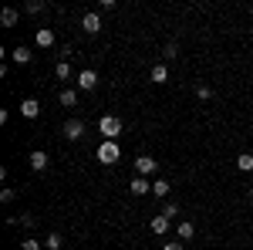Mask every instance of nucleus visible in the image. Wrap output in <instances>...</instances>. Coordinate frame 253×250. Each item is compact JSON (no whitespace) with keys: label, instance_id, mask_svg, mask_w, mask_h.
I'll use <instances>...</instances> for the list:
<instances>
[{"label":"nucleus","instance_id":"obj_1","mask_svg":"<svg viewBox=\"0 0 253 250\" xmlns=\"http://www.w3.org/2000/svg\"><path fill=\"white\" fill-rule=\"evenodd\" d=\"M95 155H98V162H101V166H115L118 159H122V149H118V142H112V139H101Z\"/></svg>","mask_w":253,"mask_h":250},{"label":"nucleus","instance_id":"obj_2","mask_svg":"<svg viewBox=\"0 0 253 250\" xmlns=\"http://www.w3.org/2000/svg\"><path fill=\"white\" fill-rule=\"evenodd\" d=\"M98 132L105 135V139H112V142H118V135H122V118L118 115H101L98 118Z\"/></svg>","mask_w":253,"mask_h":250},{"label":"nucleus","instance_id":"obj_3","mask_svg":"<svg viewBox=\"0 0 253 250\" xmlns=\"http://www.w3.org/2000/svg\"><path fill=\"white\" fill-rule=\"evenodd\" d=\"M75 81H78L81 92H95V88H98V71H95V68H84V71H78Z\"/></svg>","mask_w":253,"mask_h":250},{"label":"nucleus","instance_id":"obj_4","mask_svg":"<svg viewBox=\"0 0 253 250\" xmlns=\"http://www.w3.org/2000/svg\"><path fill=\"white\" fill-rule=\"evenodd\" d=\"M81 31H84V34H98V31H101V14H98V10H88V14L81 17Z\"/></svg>","mask_w":253,"mask_h":250},{"label":"nucleus","instance_id":"obj_5","mask_svg":"<svg viewBox=\"0 0 253 250\" xmlns=\"http://www.w3.org/2000/svg\"><path fill=\"white\" fill-rule=\"evenodd\" d=\"M156 169H159V162L152 159V155H138V159H135V173L138 176H145V179H149Z\"/></svg>","mask_w":253,"mask_h":250},{"label":"nucleus","instance_id":"obj_6","mask_svg":"<svg viewBox=\"0 0 253 250\" xmlns=\"http://www.w3.org/2000/svg\"><path fill=\"white\" fill-rule=\"evenodd\" d=\"M81 135H84V122H81V118H71V122H64V139L78 142Z\"/></svg>","mask_w":253,"mask_h":250},{"label":"nucleus","instance_id":"obj_7","mask_svg":"<svg viewBox=\"0 0 253 250\" xmlns=\"http://www.w3.org/2000/svg\"><path fill=\"white\" fill-rule=\"evenodd\" d=\"M128 193H132V196H149V193H152V183H149L145 176H135V179L128 183Z\"/></svg>","mask_w":253,"mask_h":250},{"label":"nucleus","instance_id":"obj_8","mask_svg":"<svg viewBox=\"0 0 253 250\" xmlns=\"http://www.w3.org/2000/svg\"><path fill=\"white\" fill-rule=\"evenodd\" d=\"M175 237H179V244H186V240L196 237V227L189 223V220H179V223H175Z\"/></svg>","mask_w":253,"mask_h":250},{"label":"nucleus","instance_id":"obj_9","mask_svg":"<svg viewBox=\"0 0 253 250\" xmlns=\"http://www.w3.org/2000/svg\"><path fill=\"white\" fill-rule=\"evenodd\" d=\"M169 227H172V220H166L162 213H159V216H152V223H149V230L156 233V237H166V233H169Z\"/></svg>","mask_w":253,"mask_h":250},{"label":"nucleus","instance_id":"obj_10","mask_svg":"<svg viewBox=\"0 0 253 250\" xmlns=\"http://www.w3.org/2000/svg\"><path fill=\"white\" fill-rule=\"evenodd\" d=\"M34 44H38V48H54V31H51V27H38Z\"/></svg>","mask_w":253,"mask_h":250},{"label":"nucleus","instance_id":"obj_11","mask_svg":"<svg viewBox=\"0 0 253 250\" xmlns=\"http://www.w3.org/2000/svg\"><path fill=\"white\" fill-rule=\"evenodd\" d=\"M27 162H31V169H34V173H44V169H47V152H44V149H34Z\"/></svg>","mask_w":253,"mask_h":250},{"label":"nucleus","instance_id":"obj_12","mask_svg":"<svg viewBox=\"0 0 253 250\" xmlns=\"http://www.w3.org/2000/svg\"><path fill=\"white\" fill-rule=\"evenodd\" d=\"M20 115H24V118H38L41 115L38 98H24V101H20Z\"/></svg>","mask_w":253,"mask_h":250},{"label":"nucleus","instance_id":"obj_13","mask_svg":"<svg viewBox=\"0 0 253 250\" xmlns=\"http://www.w3.org/2000/svg\"><path fill=\"white\" fill-rule=\"evenodd\" d=\"M31 58H34V54H31V48H24V44H17V48L10 51V61H14V64H27Z\"/></svg>","mask_w":253,"mask_h":250},{"label":"nucleus","instance_id":"obj_14","mask_svg":"<svg viewBox=\"0 0 253 250\" xmlns=\"http://www.w3.org/2000/svg\"><path fill=\"white\" fill-rule=\"evenodd\" d=\"M58 98H61V105H64V108H75V105H78V88H64Z\"/></svg>","mask_w":253,"mask_h":250},{"label":"nucleus","instance_id":"obj_15","mask_svg":"<svg viewBox=\"0 0 253 250\" xmlns=\"http://www.w3.org/2000/svg\"><path fill=\"white\" fill-rule=\"evenodd\" d=\"M17 20H20V10H14V7H3V14H0V24H3V27H14Z\"/></svg>","mask_w":253,"mask_h":250},{"label":"nucleus","instance_id":"obj_16","mask_svg":"<svg viewBox=\"0 0 253 250\" xmlns=\"http://www.w3.org/2000/svg\"><path fill=\"white\" fill-rule=\"evenodd\" d=\"M169 193H172V186H169L166 179H156V183H152V196H156V200H166Z\"/></svg>","mask_w":253,"mask_h":250},{"label":"nucleus","instance_id":"obj_17","mask_svg":"<svg viewBox=\"0 0 253 250\" xmlns=\"http://www.w3.org/2000/svg\"><path fill=\"white\" fill-rule=\"evenodd\" d=\"M236 169H240V173H253V155L250 152H240V155H236Z\"/></svg>","mask_w":253,"mask_h":250},{"label":"nucleus","instance_id":"obj_18","mask_svg":"<svg viewBox=\"0 0 253 250\" xmlns=\"http://www.w3.org/2000/svg\"><path fill=\"white\" fill-rule=\"evenodd\" d=\"M152 81H156V85H166V81H169V68H166V64H152Z\"/></svg>","mask_w":253,"mask_h":250},{"label":"nucleus","instance_id":"obj_19","mask_svg":"<svg viewBox=\"0 0 253 250\" xmlns=\"http://www.w3.org/2000/svg\"><path fill=\"white\" fill-rule=\"evenodd\" d=\"M54 78L68 81V78H71V64H68V61H58V64H54Z\"/></svg>","mask_w":253,"mask_h":250},{"label":"nucleus","instance_id":"obj_20","mask_svg":"<svg viewBox=\"0 0 253 250\" xmlns=\"http://www.w3.org/2000/svg\"><path fill=\"white\" fill-rule=\"evenodd\" d=\"M61 244H64L61 233H47V240H44V247H47V250H61Z\"/></svg>","mask_w":253,"mask_h":250},{"label":"nucleus","instance_id":"obj_21","mask_svg":"<svg viewBox=\"0 0 253 250\" xmlns=\"http://www.w3.org/2000/svg\"><path fill=\"white\" fill-rule=\"evenodd\" d=\"M162 216H166V220H175V216H179V203H172V200H169V203L162 206Z\"/></svg>","mask_w":253,"mask_h":250},{"label":"nucleus","instance_id":"obj_22","mask_svg":"<svg viewBox=\"0 0 253 250\" xmlns=\"http://www.w3.org/2000/svg\"><path fill=\"white\" fill-rule=\"evenodd\" d=\"M20 250H44V244L34 240V237H27V240H20Z\"/></svg>","mask_w":253,"mask_h":250},{"label":"nucleus","instance_id":"obj_23","mask_svg":"<svg viewBox=\"0 0 253 250\" xmlns=\"http://www.w3.org/2000/svg\"><path fill=\"white\" fill-rule=\"evenodd\" d=\"M162 58H179V44H175V41H169V44H166V54H162Z\"/></svg>","mask_w":253,"mask_h":250},{"label":"nucleus","instance_id":"obj_24","mask_svg":"<svg viewBox=\"0 0 253 250\" xmlns=\"http://www.w3.org/2000/svg\"><path fill=\"white\" fill-rule=\"evenodd\" d=\"M196 95L203 98V101H210V98H213V88H210V85H199V88H196Z\"/></svg>","mask_w":253,"mask_h":250},{"label":"nucleus","instance_id":"obj_25","mask_svg":"<svg viewBox=\"0 0 253 250\" xmlns=\"http://www.w3.org/2000/svg\"><path fill=\"white\" fill-rule=\"evenodd\" d=\"M41 10H44V0H31L27 3V14H41Z\"/></svg>","mask_w":253,"mask_h":250},{"label":"nucleus","instance_id":"obj_26","mask_svg":"<svg viewBox=\"0 0 253 250\" xmlns=\"http://www.w3.org/2000/svg\"><path fill=\"white\" fill-rule=\"evenodd\" d=\"M14 196H17V193H14V190H7V186H3V190H0V200H3V203H10V200H14Z\"/></svg>","mask_w":253,"mask_h":250},{"label":"nucleus","instance_id":"obj_27","mask_svg":"<svg viewBox=\"0 0 253 250\" xmlns=\"http://www.w3.org/2000/svg\"><path fill=\"white\" fill-rule=\"evenodd\" d=\"M162 250H186V247H182V244H166Z\"/></svg>","mask_w":253,"mask_h":250},{"label":"nucleus","instance_id":"obj_28","mask_svg":"<svg viewBox=\"0 0 253 250\" xmlns=\"http://www.w3.org/2000/svg\"><path fill=\"white\" fill-rule=\"evenodd\" d=\"M250 200H253V183H250Z\"/></svg>","mask_w":253,"mask_h":250}]
</instances>
